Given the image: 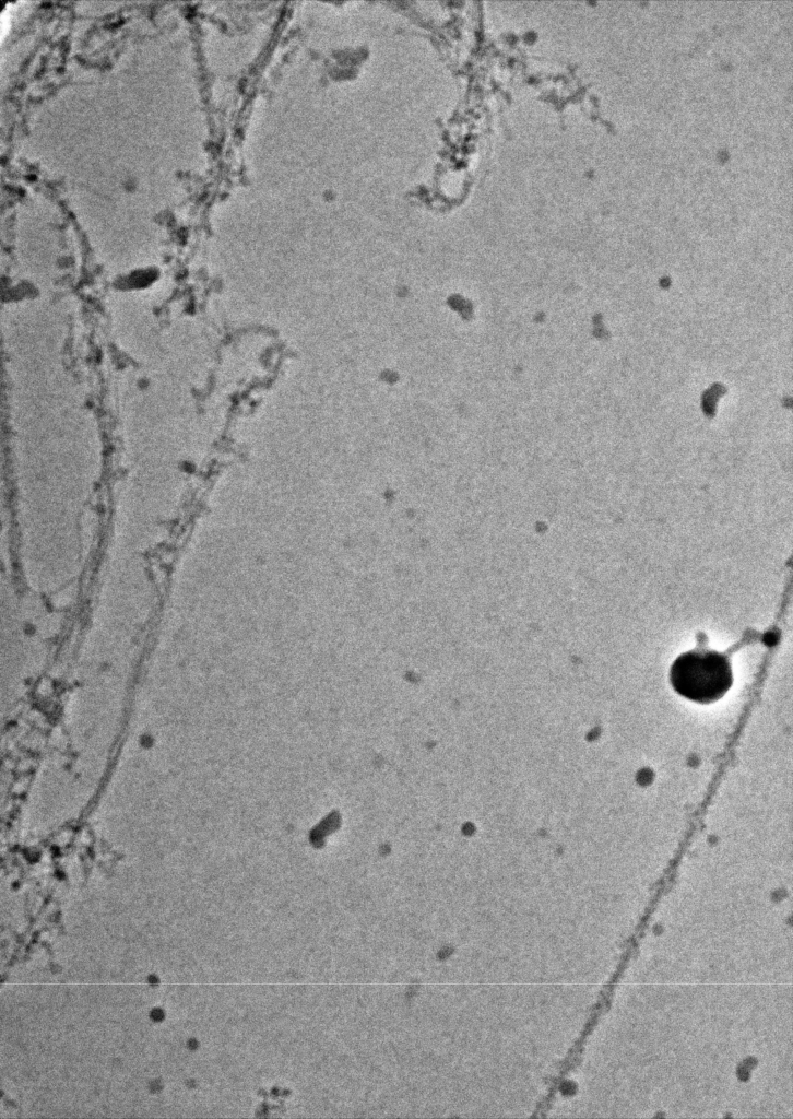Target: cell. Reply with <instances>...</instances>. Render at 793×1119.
<instances>
[{
	"label": "cell",
	"instance_id": "6da1fadb",
	"mask_svg": "<svg viewBox=\"0 0 793 1119\" xmlns=\"http://www.w3.org/2000/svg\"><path fill=\"white\" fill-rule=\"evenodd\" d=\"M670 681L680 696L699 704H711L730 690L733 674L726 656L714 650H690L675 659Z\"/></svg>",
	"mask_w": 793,
	"mask_h": 1119
}]
</instances>
